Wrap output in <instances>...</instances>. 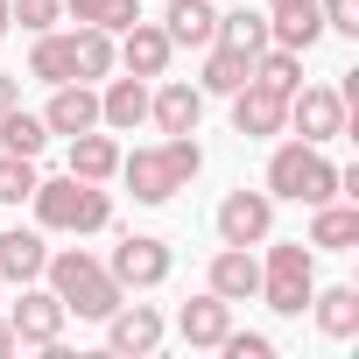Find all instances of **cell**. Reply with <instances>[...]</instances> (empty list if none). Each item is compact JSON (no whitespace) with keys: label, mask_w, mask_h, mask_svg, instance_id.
<instances>
[{"label":"cell","mask_w":359,"mask_h":359,"mask_svg":"<svg viewBox=\"0 0 359 359\" xmlns=\"http://www.w3.org/2000/svg\"><path fill=\"white\" fill-rule=\"evenodd\" d=\"M268 43H275V50H296V57H310V50L324 43V15H317V0L275 8V15H268Z\"/></svg>","instance_id":"cell-20"},{"label":"cell","mask_w":359,"mask_h":359,"mask_svg":"<svg viewBox=\"0 0 359 359\" xmlns=\"http://www.w3.org/2000/svg\"><path fill=\"white\" fill-rule=\"evenodd\" d=\"M275 8H296V0H268V15H275Z\"/></svg>","instance_id":"cell-38"},{"label":"cell","mask_w":359,"mask_h":359,"mask_svg":"<svg viewBox=\"0 0 359 359\" xmlns=\"http://www.w3.org/2000/svg\"><path fill=\"white\" fill-rule=\"evenodd\" d=\"M310 317L324 338H359V289L338 282V289H310Z\"/></svg>","instance_id":"cell-24"},{"label":"cell","mask_w":359,"mask_h":359,"mask_svg":"<svg viewBox=\"0 0 359 359\" xmlns=\"http://www.w3.org/2000/svg\"><path fill=\"white\" fill-rule=\"evenodd\" d=\"M43 261H50V247H43V226H8L0 233V282H43Z\"/></svg>","instance_id":"cell-16"},{"label":"cell","mask_w":359,"mask_h":359,"mask_svg":"<svg viewBox=\"0 0 359 359\" xmlns=\"http://www.w3.org/2000/svg\"><path fill=\"white\" fill-rule=\"evenodd\" d=\"M282 127H289V99L247 78V85L233 92V134H240V141H275Z\"/></svg>","instance_id":"cell-11"},{"label":"cell","mask_w":359,"mask_h":359,"mask_svg":"<svg viewBox=\"0 0 359 359\" xmlns=\"http://www.w3.org/2000/svg\"><path fill=\"white\" fill-rule=\"evenodd\" d=\"M43 127L50 134H85V127H99V92L85 85V78H71V85H50V106H43Z\"/></svg>","instance_id":"cell-15"},{"label":"cell","mask_w":359,"mask_h":359,"mask_svg":"<svg viewBox=\"0 0 359 359\" xmlns=\"http://www.w3.org/2000/svg\"><path fill=\"white\" fill-rule=\"evenodd\" d=\"M64 15H78L85 29H106V36H120L127 22H141V0H64Z\"/></svg>","instance_id":"cell-28"},{"label":"cell","mask_w":359,"mask_h":359,"mask_svg":"<svg viewBox=\"0 0 359 359\" xmlns=\"http://www.w3.org/2000/svg\"><path fill=\"white\" fill-rule=\"evenodd\" d=\"M71 50H78V78L92 85V78H113V64H120V50H113V36L106 29H71Z\"/></svg>","instance_id":"cell-27"},{"label":"cell","mask_w":359,"mask_h":359,"mask_svg":"<svg viewBox=\"0 0 359 359\" xmlns=\"http://www.w3.org/2000/svg\"><path fill=\"white\" fill-rule=\"evenodd\" d=\"M113 50H120V71H134V78H148V85H155V78L169 71V57H176V43L162 36V22H127Z\"/></svg>","instance_id":"cell-12"},{"label":"cell","mask_w":359,"mask_h":359,"mask_svg":"<svg viewBox=\"0 0 359 359\" xmlns=\"http://www.w3.org/2000/svg\"><path fill=\"white\" fill-rule=\"evenodd\" d=\"M198 169H205L198 134H162V141H148V148L120 155V176H127L134 205H169L176 191H191V176H198Z\"/></svg>","instance_id":"cell-1"},{"label":"cell","mask_w":359,"mask_h":359,"mask_svg":"<svg viewBox=\"0 0 359 359\" xmlns=\"http://www.w3.org/2000/svg\"><path fill=\"white\" fill-rule=\"evenodd\" d=\"M64 303H57V289H36V282H22V303L8 310V324H15V345H43V352H57L64 345Z\"/></svg>","instance_id":"cell-8"},{"label":"cell","mask_w":359,"mask_h":359,"mask_svg":"<svg viewBox=\"0 0 359 359\" xmlns=\"http://www.w3.org/2000/svg\"><path fill=\"white\" fill-rule=\"evenodd\" d=\"M212 352H226V359H275V338L268 331H226Z\"/></svg>","instance_id":"cell-32"},{"label":"cell","mask_w":359,"mask_h":359,"mask_svg":"<svg viewBox=\"0 0 359 359\" xmlns=\"http://www.w3.org/2000/svg\"><path fill=\"white\" fill-rule=\"evenodd\" d=\"M50 148V127H43V113H22V106H8L0 113V155H43Z\"/></svg>","instance_id":"cell-26"},{"label":"cell","mask_w":359,"mask_h":359,"mask_svg":"<svg viewBox=\"0 0 359 359\" xmlns=\"http://www.w3.org/2000/svg\"><path fill=\"white\" fill-rule=\"evenodd\" d=\"M36 191V162L29 155H0V205H29Z\"/></svg>","instance_id":"cell-31"},{"label":"cell","mask_w":359,"mask_h":359,"mask_svg":"<svg viewBox=\"0 0 359 359\" xmlns=\"http://www.w3.org/2000/svg\"><path fill=\"white\" fill-rule=\"evenodd\" d=\"M226 331H233V303H226V296H212V289H205V296H191L184 310H176V338H184V345H205V352H212Z\"/></svg>","instance_id":"cell-17"},{"label":"cell","mask_w":359,"mask_h":359,"mask_svg":"<svg viewBox=\"0 0 359 359\" xmlns=\"http://www.w3.org/2000/svg\"><path fill=\"white\" fill-rule=\"evenodd\" d=\"M8 15L29 29V36H43V29H57V15H64V0H8Z\"/></svg>","instance_id":"cell-33"},{"label":"cell","mask_w":359,"mask_h":359,"mask_svg":"<svg viewBox=\"0 0 359 359\" xmlns=\"http://www.w3.org/2000/svg\"><path fill=\"white\" fill-rule=\"evenodd\" d=\"M324 36H359V0H317Z\"/></svg>","instance_id":"cell-34"},{"label":"cell","mask_w":359,"mask_h":359,"mask_svg":"<svg viewBox=\"0 0 359 359\" xmlns=\"http://www.w3.org/2000/svg\"><path fill=\"white\" fill-rule=\"evenodd\" d=\"M71 176H85V184H113V176H120V141L106 127L71 134Z\"/></svg>","instance_id":"cell-21"},{"label":"cell","mask_w":359,"mask_h":359,"mask_svg":"<svg viewBox=\"0 0 359 359\" xmlns=\"http://www.w3.org/2000/svg\"><path fill=\"white\" fill-rule=\"evenodd\" d=\"M106 268H113V282H120V289H162L176 261H169V240H155V233H127V240L113 247V261H106Z\"/></svg>","instance_id":"cell-7"},{"label":"cell","mask_w":359,"mask_h":359,"mask_svg":"<svg viewBox=\"0 0 359 359\" xmlns=\"http://www.w3.org/2000/svg\"><path fill=\"white\" fill-rule=\"evenodd\" d=\"M8 106H22V78H8V71H0V113H8Z\"/></svg>","instance_id":"cell-35"},{"label":"cell","mask_w":359,"mask_h":359,"mask_svg":"<svg viewBox=\"0 0 359 359\" xmlns=\"http://www.w3.org/2000/svg\"><path fill=\"white\" fill-rule=\"evenodd\" d=\"M205 289L226 296V303H254V296H261V261H254V247H219L212 268H205Z\"/></svg>","instance_id":"cell-14"},{"label":"cell","mask_w":359,"mask_h":359,"mask_svg":"<svg viewBox=\"0 0 359 359\" xmlns=\"http://www.w3.org/2000/svg\"><path fill=\"white\" fill-rule=\"evenodd\" d=\"M43 282L57 289V303L71 310V317H106L127 289L113 282V268L106 261H92L85 247H57L50 261H43Z\"/></svg>","instance_id":"cell-3"},{"label":"cell","mask_w":359,"mask_h":359,"mask_svg":"<svg viewBox=\"0 0 359 359\" xmlns=\"http://www.w3.org/2000/svg\"><path fill=\"white\" fill-rule=\"evenodd\" d=\"M99 324H106V345H113V352H134V359H148V352L162 345V331H169L155 303H127V296H120Z\"/></svg>","instance_id":"cell-10"},{"label":"cell","mask_w":359,"mask_h":359,"mask_svg":"<svg viewBox=\"0 0 359 359\" xmlns=\"http://www.w3.org/2000/svg\"><path fill=\"white\" fill-rule=\"evenodd\" d=\"M212 43H233V50H268V15H254V8H233V15H219V29H212Z\"/></svg>","instance_id":"cell-30"},{"label":"cell","mask_w":359,"mask_h":359,"mask_svg":"<svg viewBox=\"0 0 359 359\" xmlns=\"http://www.w3.org/2000/svg\"><path fill=\"white\" fill-rule=\"evenodd\" d=\"M254 85H268V92H282V99H289V92L303 85V57H296V50H275V43H268V50H254Z\"/></svg>","instance_id":"cell-29"},{"label":"cell","mask_w":359,"mask_h":359,"mask_svg":"<svg viewBox=\"0 0 359 359\" xmlns=\"http://www.w3.org/2000/svg\"><path fill=\"white\" fill-rule=\"evenodd\" d=\"M148 120V78H106V92H99V127L106 134H127V127H141Z\"/></svg>","instance_id":"cell-18"},{"label":"cell","mask_w":359,"mask_h":359,"mask_svg":"<svg viewBox=\"0 0 359 359\" xmlns=\"http://www.w3.org/2000/svg\"><path fill=\"white\" fill-rule=\"evenodd\" d=\"M275 233V198L268 191H226L219 205V247H261Z\"/></svg>","instance_id":"cell-9"},{"label":"cell","mask_w":359,"mask_h":359,"mask_svg":"<svg viewBox=\"0 0 359 359\" xmlns=\"http://www.w3.org/2000/svg\"><path fill=\"white\" fill-rule=\"evenodd\" d=\"M0 352H15V324L8 317H0Z\"/></svg>","instance_id":"cell-36"},{"label":"cell","mask_w":359,"mask_h":359,"mask_svg":"<svg viewBox=\"0 0 359 359\" xmlns=\"http://www.w3.org/2000/svg\"><path fill=\"white\" fill-rule=\"evenodd\" d=\"M268 261H261V303L275 317H303L310 310V289H317V247L310 240H261Z\"/></svg>","instance_id":"cell-4"},{"label":"cell","mask_w":359,"mask_h":359,"mask_svg":"<svg viewBox=\"0 0 359 359\" xmlns=\"http://www.w3.org/2000/svg\"><path fill=\"white\" fill-rule=\"evenodd\" d=\"M247 78H254V57H247V50H233V43H205V78H198L205 99H233Z\"/></svg>","instance_id":"cell-23"},{"label":"cell","mask_w":359,"mask_h":359,"mask_svg":"<svg viewBox=\"0 0 359 359\" xmlns=\"http://www.w3.org/2000/svg\"><path fill=\"white\" fill-rule=\"evenodd\" d=\"M29 78H43V85H71V78H78V50H71V36L43 29L36 50H29Z\"/></svg>","instance_id":"cell-25"},{"label":"cell","mask_w":359,"mask_h":359,"mask_svg":"<svg viewBox=\"0 0 359 359\" xmlns=\"http://www.w3.org/2000/svg\"><path fill=\"white\" fill-rule=\"evenodd\" d=\"M268 198H282V205H324V198H338V162L324 148H310V141H282L268 155Z\"/></svg>","instance_id":"cell-5"},{"label":"cell","mask_w":359,"mask_h":359,"mask_svg":"<svg viewBox=\"0 0 359 359\" xmlns=\"http://www.w3.org/2000/svg\"><path fill=\"white\" fill-rule=\"evenodd\" d=\"M310 247H324V254H352V247H359V205H352V198H324V205H310Z\"/></svg>","instance_id":"cell-19"},{"label":"cell","mask_w":359,"mask_h":359,"mask_svg":"<svg viewBox=\"0 0 359 359\" xmlns=\"http://www.w3.org/2000/svg\"><path fill=\"white\" fill-rule=\"evenodd\" d=\"M148 120H155L162 134H198V120H205V92H198L191 78H162V85L148 92Z\"/></svg>","instance_id":"cell-13"},{"label":"cell","mask_w":359,"mask_h":359,"mask_svg":"<svg viewBox=\"0 0 359 359\" xmlns=\"http://www.w3.org/2000/svg\"><path fill=\"white\" fill-rule=\"evenodd\" d=\"M8 29H15V15H8V0H0V36H8Z\"/></svg>","instance_id":"cell-37"},{"label":"cell","mask_w":359,"mask_h":359,"mask_svg":"<svg viewBox=\"0 0 359 359\" xmlns=\"http://www.w3.org/2000/svg\"><path fill=\"white\" fill-rule=\"evenodd\" d=\"M29 205H36V226L43 233H106L113 226V198H106V184H85V176H36V191H29Z\"/></svg>","instance_id":"cell-2"},{"label":"cell","mask_w":359,"mask_h":359,"mask_svg":"<svg viewBox=\"0 0 359 359\" xmlns=\"http://www.w3.org/2000/svg\"><path fill=\"white\" fill-rule=\"evenodd\" d=\"M345 99H338V85H296L289 92V127H296V141H310V148H324V141H338L345 134Z\"/></svg>","instance_id":"cell-6"},{"label":"cell","mask_w":359,"mask_h":359,"mask_svg":"<svg viewBox=\"0 0 359 359\" xmlns=\"http://www.w3.org/2000/svg\"><path fill=\"white\" fill-rule=\"evenodd\" d=\"M212 29H219V8H212V0H169V8H162V36H169L176 50H205Z\"/></svg>","instance_id":"cell-22"}]
</instances>
